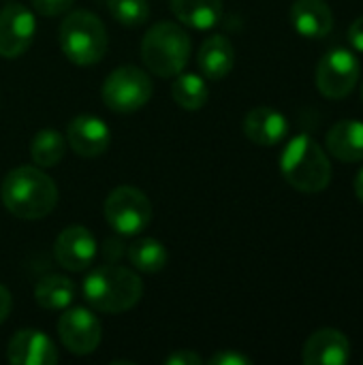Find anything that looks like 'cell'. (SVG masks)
I'll return each mask as SVG.
<instances>
[{
    "label": "cell",
    "instance_id": "7402d4cb",
    "mask_svg": "<svg viewBox=\"0 0 363 365\" xmlns=\"http://www.w3.org/2000/svg\"><path fill=\"white\" fill-rule=\"evenodd\" d=\"M66 154V139L53 130V128H43L32 137L30 143V156L32 163L41 169L56 167Z\"/></svg>",
    "mask_w": 363,
    "mask_h": 365
},
{
    "label": "cell",
    "instance_id": "6da1fadb",
    "mask_svg": "<svg viewBox=\"0 0 363 365\" xmlns=\"http://www.w3.org/2000/svg\"><path fill=\"white\" fill-rule=\"evenodd\" d=\"M2 205L21 220H41L58 205V186L41 167H17L6 173L0 188Z\"/></svg>",
    "mask_w": 363,
    "mask_h": 365
},
{
    "label": "cell",
    "instance_id": "d4e9b609",
    "mask_svg": "<svg viewBox=\"0 0 363 365\" xmlns=\"http://www.w3.org/2000/svg\"><path fill=\"white\" fill-rule=\"evenodd\" d=\"M32 11H36L43 17H56L62 13H68L75 0H30Z\"/></svg>",
    "mask_w": 363,
    "mask_h": 365
},
{
    "label": "cell",
    "instance_id": "ba28073f",
    "mask_svg": "<svg viewBox=\"0 0 363 365\" xmlns=\"http://www.w3.org/2000/svg\"><path fill=\"white\" fill-rule=\"evenodd\" d=\"M362 64L347 47L329 49L317 64V88L329 101L347 98L359 81Z\"/></svg>",
    "mask_w": 363,
    "mask_h": 365
},
{
    "label": "cell",
    "instance_id": "4fadbf2b",
    "mask_svg": "<svg viewBox=\"0 0 363 365\" xmlns=\"http://www.w3.org/2000/svg\"><path fill=\"white\" fill-rule=\"evenodd\" d=\"M351 359L349 338L334 327L317 329L304 344L302 361L306 365H344Z\"/></svg>",
    "mask_w": 363,
    "mask_h": 365
},
{
    "label": "cell",
    "instance_id": "277c9868",
    "mask_svg": "<svg viewBox=\"0 0 363 365\" xmlns=\"http://www.w3.org/2000/svg\"><path fill=\"white\" fill-rule=\"evenodd\" d=\"M190 58V36L173 21L154 24L141 41V60L152 75L163 79L182 73Z\"/></svg>",
    "mask_w": 363,
    "mask_h": 365
},
{
    "label": "cell",
    "instance_id": "7a4b0ae2",
    "mask_svg": "<svg viewBox=\"0 0 363 365\" xmlns=\"http://www.w3.org/2000/svg\"><path fill=\"white\" fill-rule=\"evenodd\" d=\"M83 297L90 308L105 314H120L135 308L143 295V282L122 265H101L83 278Z\"/></svg>",
    "mask_w": 363,
    "mask_h": 365
},
{
    "label": "cell",
    "instance_id": "3957f363",
    "mask_svg": "<svg viewBox=\"0 0 363 365\" xmlns=\"http://www.w3.org/2000/svg\"><path fill=\"white\" fill-rule=\"evenodd\" d=\"M280 173L289 186L315 195L329 186L332 163L325 150L306 133L293 137L280 154Z\"/></svg>",
    "mask_w": 363,
    "mask_h": 365
},
{
    "label": "cell",
    "instance_id": "4dcf8cb0",
    "mask_svg": "<svg viewBox=\"0 0 363 365\" xmlns=\"http://www.w3.org/2000/svg\"><path fill=\"white\" fill-rule=\"evenodd\" d=\"M362 101H363V83H362Z\"/></svg>",
    "mask_w": 363,
    "mask_h": 365
},
{
    "label": "cell",
    "instance_id": "8992f818",
    "mask_svg": "<svg viewBox=\"0 0 363 365\" xmlns=\"http://www.w3.org/2000/svg\"><path fill=\"white\" fill-rule=\"evenodd\" d=\"M154 86L145 71L139 66H118L103 81V103L116 113H135L152 98Z\"/></svg>",
    "mask_w": 363,
    "mask_h": 365
},
{
    "label": "cell",
    "instance_id": "4316f807",
    "mask_svg": "<svg viewBox=\"0 0 363 365\" xmlns=\"http://www.w3.org/2000/svg\"><path fill=\"white\" fill-rule=\"evenodd\" d=\"M165 364L167 365H201L203 364V359H201L197 353L182 349V351H175V353H171V355L165 359Z\"/></svg>",
    "mask_w": 363,
    "mask_h": 365
},
{
    "label": "cell",
    "instance_id": "f546056e",
    "mask_svg": "<svg viewBox=\"0 0 363 365\" xmlns=\"http://www.w3.org/2000/svg\"><path fill=\"white\" fill-rule=\"evenodd\" d=\"M355 195H357V199L362 201L363 203V167H362V171L357 173V178H355Z\"/></svg>",
    "mask_w": 363,
    "mask_h": 365
},
{
    "label": "cell",
    "instance_id": "f1b7e54d",
    "mask_svg": "<svg viewBox=\"0 0 363 365\" xmlns=\"http://www.w3.org/2000/svg\"><path fill=\"white\" fill-rule=\"evenodd\" d=\"M11 308H13V297L9 293L6 287L0 284V325L6 321V317L11 314Z\"/></svg>",
    "mask_w": 363,
    "mask_h": 365
},
{
    "label": "cell",
    "instance_id": "603a6c76",
    "mask_svg": "<svg viewBox=\"0 0 363 365\" xmlns=\"http://www.w3.org/2000/svg\"><path fill=\"white\" fill-rule=\"evenodd\" d=\"M126 255H128V261L133 263V267L139 269V272H143V274H156L169 261L167 248L158 240H152V237L135 240L128 246Z\"/></svg>",
    "mask_w": 363,
    "mask_h": 365
},
{
    "label": "cell",
    "instance_id": "cb8c5ba5",
    "mask_svg": "<svg viewBox=\"0 0 363 365\" xmlns=\"http://www.w3.org/2000/svg\"><path fill=\"white\" fill-rule=\"evenodd\" d=\"M107 9L111 17L126 28H139L150 19L148 0H107Z\"/></svg>",
    "mask_w": 363,
    "mask_h": 365
},
{
    "label": "cell",
    "instance_id": "7c38bea8",
    "mask_svg": "<svg viewBox=\"0 0 363 365\" xmlns=\"http://www.w3.org/2000/svg\"><path fill=\"white\" fill-rule=\"evenodd\" d=\"M66 145L81 158H98L111 143L109 126L90 113L75 115L66 126Z\"/></svg>",
    "mask_w": 363,
    "mask_h": 365
},
{
    "label": "cell",
    "instance_id": "30bf717a",
    "mask_svg": "<svg viewBox=\"0 0 363 365\" xmlns=\"http://www.w3.org/2000/svg\"><path fill=\"white\" fill-rule=\"evenodd\" d=\"M36 34L34 13L24 4H6L0 11V56L19 58L32 45Z\"/></svg>",
    "mask_w": 363,
    "mask_h": 365
},
{
    "label": "cell",
    "instance_id": "ffe728a7",
    "mask_svg": "<svg viewBox=\"0 0 363 365\" xmlns=\"http://www.w3.org/2000/svg\"><path fill=\"white\" fill-rule=\"evenodd\" d=\"M75 299V287L66 276H45L34 287V302L45 310H66Z\"/></svg>",
    "mask_w": 363,
    "mask_h": 365
},
{
    "label": "cell",
    "instance_id": "9a60e30c",
    "mask_svg": "<svg viewBox=\"0 0 363 365\" xmlns=\"http://www.w3.org/2000/svg\"><path fill=\"white\" fill-rule=\"evenodd\" d=\"M242 128H244V135L252 143L263 145V148H272L287 137L289 122L274 107H255L244 115Z\"/></svg>",
    "mask_w": 363,
    "mask_h": 365
},
{
    "label": "cell",
    "instance_id": "9c48e42d",
    "mask_svg": "<svg viewBox=\"0 0 363 365\" xmlns=\"http://www.w3.org/2000/svg\"><path fill=\"white\" fill-rule=\"evenodd\" d=\"M58 336L64 349L73 355H92L101 340L103 329L98 319L86 308H68L58 319Z\"/></svg>",
    "mask_w": 363,
    "mask_h": 365
},
{
    "label": "cell",
    "instance_id": "484cf974",
    "mask_svg": "<svg viewBox=\"0 0 363 365\" xmlns=\"http://www.w3.org/2000/svg\"><path fill=\"white\" fill-rule=\"evenodd\" d=\"M210 365H250L252 359L242 355V353H235V351H220L216 353L214 357H210Z\"/></svg>",
    "mask_w": 363,
    "mask_h": 365
},
{
    "label": "cell",
    "instance_id": "d6986e66",
    "mask_svg": "<svg viewBox=\"0 0 363 365\" xmlns=\"http://www.w3.org/2000/svg\"><path fill=\"white\" fill-rule=\"evenodd\" d=\"M180 24L195 30H210L223 19V0H169Z\"/></svg>",
    "mask_w": 363,
    "mask_h": 365
},
{
    "label": "cell",
    "instance_id": "5bb4252c",
    "mask_svg": "<svg viewBox=\"0 0 363 365\" xmlns=\"http://www.w3.org/2000/svg\"><path fill=\"white\" fill-rule=\"evenodd\" d=\"M6 359L13 365H53L58 361V351L43 331L21 329L9 342Z\"/></svg>",
    "mask_w": 363,
    "mask_h": 365
},
{
    "label": "cell",
    "instance_id": "5b68a950",
    "mask_svg": "<svg viewBox=\"0 0 363 365\" xmlns=\"http://www.w3.org/2000/svg\"><path fill=\"white\" fill-rule=\"evenodd\" d=\"M62 53L77 66H92L107 51L105 24L90 11H71L58 30Z\"/></svg>",
    "mask_w": 363,
    "mask_h": 365
},
{
    "label": "cell",
    "instance_id": "ac0fdd59",
    "mask_svg": "<svg viewBox=\"0 0 363 365\" xmlns=\"http://www.w3.org/2000/svg\"><path fill=\"white\" fill-rule=\"evenodd\" d=\"M199 71L205 79H223L235 66V49L231 41L223 34H214L203 41L197 56Z\"/></svg>",
    "mask_w": 363,
    "mask_h": 365
},
{
    "label": "cell",
    "instance_id": "2e32d148",
    "mask_svg": "<svg viewBox=\"0 0 363 365\" xmlns=\"http://www.w3.org/2000/svg\"><path fill=\"white\" fill-rule=\"evenodd\" d=\"M291 24L306 38H325L334 30V13L325 0H295L291 4Z\"/></svg>",
    "mask_w": 363,
    "mask_h": 365
},
{
    "label": "cell",
    "instance_id": "e0dca14e",
    "mask_svg": "<svg viewBox=\"0 0 363 365\" xmlns=\"http://www.w3.org/2000/svg\"><path fill=\"white\" fill-rule=\"evenodd\" d=\"M327 150L340 163L363 160V122L362 120H340L325 137Z\"/></svg>",
    "mask_w": 363,
    "mask_h": 365
},
{
    "label": "cell",
    "instance_id": "44dd1931",
    "mask_svg": "<svg viewBox=\"0 0 363 365\" xmlns=\"http://www.w3.org/2000/svg\"><path fill=\"white\" fill-rule=\"evenodd\" d=\"M171 96L173 101L186 109V111H199L208 98H210V90L208 83L201 75L195 73H178L173 77V86H171Z\"/></svg>",
    "mask_w": 363,
    "mask_h": 365
},
{
    "label": "cell",
    "instance_id": "8fae6325",
    "mask_svg": "<svg viewBox=\"0 0 363 365\" xmlns=\"http://www.w3.org/2000/svg\"><path fill=\"white\" fill-rule=\"evenodd\" d=\"M53 257L66 272H86L96 259V240L86 227L71 225L60 231L53 244Z\"/></svg>",
    "mask_w": 363,
    "mask_h": 365
},
{
    "label": "cell",
    "instance_id": "83f0119b",
    "mask_svg": "<svg viewBox=\"0 0 363 365\" xmlns=\"http://www.w3.org/2000/svg\"><path fill=\"white\" fill-rule=\"evenodd\" d=\"M347 36H349V43H351V47L355 49V51H359L363 53V15L362 17H357L351 26H349V32H347Z\"/></svg>",
    "mask_w": 363,
    "mask_h": 365
},
{
    "label": "cell",
    "instance_id": "52a82bcc",
    "mask_svg": "<svg viewBox=\"0 0 363 365\" xmlns=\"http://www.w3.org/2000/svg\"><path fill=\"white\" fill-rule=\"evenodd\" d=\"M107 225L120 235H137L152 222V203L135 186H118L103 205Z\"/></svg>",
    "mask_w": 363,
    "mask_h": 365
}]
</instances>
